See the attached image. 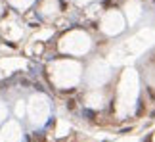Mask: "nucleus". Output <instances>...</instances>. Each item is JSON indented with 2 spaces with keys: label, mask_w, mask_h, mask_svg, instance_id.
Returning <instances> with one entry per match:
<instances>
[{
  "label": "nucleus",
  "mask_w": 155,
  "mask_h": 142,
  "mask_svg": "<svg viewBox=\"0 0 155 142\" xmlns=\"http://www.w3.org/2000/svg\"><path fill=\"white\" fill-rule=\"evenodd\" d=\"M155 44V29H144V31L136 33L134 37L123 40L117 44V48L111 50V62L113 63H127L140 54H144L147 48Z\"/></svg>",
  "instance_id": "1"
},
{
  "label": "nucleus",
  "mask_w": 155,
  "mask_h": 142,
  "mask_svg": "<svg viewBox=\"0 0 155 142\" xmlns=\"http://www.w3.org/2000/svg\"><path fill=\"white\" fill-rule=\"evenodd\" d=\"M138 92H140V79H138V71L128 67L123 71L121 83L117 88V106L121 113H128L132 110V106L138 100Z\"/></svg>",
  "instance_id": "2"
},
{
  "label": "nucleus",
  "mask_w": 155,
  "mask_h": 142,
  "mask_svg": "<svg viewBox=\"0 0 155 142\" xmlns=\"http://www.w3.org/2000/svg\"><path fill=\"white\" fill-rule=\"evenodd\" d=\"M82 77V67L81 63L73 60H59L50 66V79L58 88H71L79 85Z\"/></svg>",
  "instance_id": "3"
},
{
  "label": "nucleus",
  "mask_w": 155,
  "mask_h": 142,
  "mask_svg": "<svg viewBox=\"0 0 155 142\" xmlns=\"http://www.w3.org/2000/svg\"><path fill=\"white\" fill-rule=\"evenodd\" d=\"M92 46V40L86 33L82 31H71L59 40V50L63 54H73V56H81L86 54Z\"/></svg>",
  "instance_id": "4"
},
{
  "label": "nucleus",
  "mask_w": 155,
  "mask_h": 142,
  "mask_svg": "<svg viewBox=\"0 0 155 142\" xmlns=\"http://www.w3.org/2000/svg\"><path fill=\"white\" fill-rule=\"evenodd\" d=\"M27 113L33 125H42L50 115V100L44 94H35L27 104Z\"/></svg>",
  "instance_id": "5"
},
{
  "label": "nucleus",
  "mask_w": 155,
  "mask_h": 142,
  "mask_svg": "<svg viewBox=\"0 0 155 142\" xmlns=\"http://www.w3.org/2000/svg\"><path fill=\"white\" fill-rule=\"evenodd\" d=\"M124 29H127V21H124V15L117 10H111L102 17V31L109 37H115V35H121Z\"/></svg>",
  "instance_id": "6"
},
{
  "label": "nucleus",
  "mask_w": 155,
  "mask_h": 142,
  "mask_svg": "<svg viewBox=\"0 0 155 142\" xmlns=\"http://www.w3.org/2000/svg\"><path fill=\"white\" fill-rule=\"evenodd\" d=\"M109 77H111V69L105 62H94L86 71V83L92 88L105 85V83L109 81Z\"/></svg>",
  "instance_id": "7"
},
{
  "label": "nucleus",
  "mask_w": 155,
  "mask_h": 142,
  "mask_svg": "<svg viewBox=\"0 0 155 142\" xmlns=\"http://www.w3.org/2000/svg\"><path fill=\"white\" fill-rule=\"evenodd\" d=\"M21 140V129L15 121H8L0 131V142H19Z\"/></svg>",
  "instance_id": "8"
},
{
  "label": "nucleus",
  "mask_w": 155,
  "mask_h": 142,
  "mask_svg": "<svg viewBox=\"0 0 155 142\" xmlns=\"http://www.w3.org/2000/svg\"><path fill=\"white\" fill-rule=\"evenodd\" d=\"M124 10H127L128 23H136V21H138V17H140V14H142L140 2H136V0H130V2L124 6Z\"/></svg>",
  "instance_id": "9"
},
{
  "label": "nucleus",
  "mask_w": 155,
  "mask_h": 142,
  "mask_svg": "<svg viewBox=\"0 0 155 142\" xmlns=\"http://www.w3.org/2000/svg\"><path fill=\"white\" fill-rule=\"evenodd\" d=\"M86 104L90 106V108H102L104 106V96L100 92H90L86 96Z\"/></svg>",
  "instance_id": "10"
},
{
  "label": "nucleus",
  "mask_w": 155,
  "mask_h": 142,
  "mask_svg": "<svg viewBox=\"0 0 155 142\" xmlns=\"http://www.w3.org/2000/svg\"><path fill=\"white\" fill-rule=\"evenodd\" d=\"M14 6H17V8H27V6L33 4V0H10Z\"/></svg>",
  "instance_id": "11"
},
{
  "label": "nucleus",
  "mask_w": 155,
  "mask_h": 142,
  "mask_svg": "<svg viewBox=\"0 0 155 142\" xmlns=\"http://www.w3.org/2000/svg\"><path fill=\"white\" fill-rule=\"evenodd\" d=\"M8 115V108H6V104L2 102V100H0V123L4 121V117Z\"/></svg>",
  "instance_id": "12"
},
{
  "label": "nucleus",
  "mask_w": 155,
  "mask_h": 142,
  "mask_svg": "<svg viewBox=\"0 0 155 142\" xmlns=\"http://www.w3.org/2000/svg\"><path fill=\"white\" fill-rule=\"evenodd\" d=\"M23 111H25V102L19 100V102H17V115H23Z\"/></svg>",
  "instance_id": "13"
},
{
  "label": "nucleus",
  "mask_w": 155,
  "mask_h": 142,
  "mask_svg": "<svg viewBox=\"0 0 155 142\" xmlns=\"http://www.w3.org/2000/svg\"><path fill=\"white\" fill-rule=\"evenodd\" d=\"M75 2H77V4H79V6H84V4H90V2H92V0H75Z\"/></svg>",
  "instance_id": "14"
}]
</instances>
